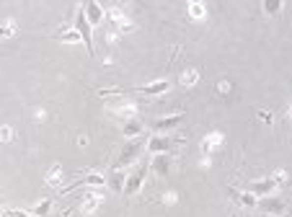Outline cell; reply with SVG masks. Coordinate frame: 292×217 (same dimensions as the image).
Segmentation results:
<instances>
[{
    "label": "cell",
    "instance_id": "1",
    "mask_svg": "<svg viewBox=\"0 0 292 217\" xmlns=\"http://www.w3.org/2000/svg\"><path fill=\"white\" fill-rule=\"evenodd\" d=\"M168 91V80H155L150 86H140V88H109L101 91V96H127V93H145V96H160Z\"/></svg>",
    "mask_w": 292,
    "mask_h": 217
},
{
    "label": "cell",
    "instance_id": "15",
    "mask_svg": "<svg viewBox=\"0 0 292 217\" xmlns=\"http://www.w3.org/2000/svg\"><path fill=\"white\" fill-rule=\"evenodd\" d=\"M230 196L233 199H238L243 207H254L256 204V196L254 194H248V191H238V189H230Z\"/></svg>",
    "mask_w": 292,
    "mask_h": 217
},
{
    "label": "cell",
    "instance_id": "5",
    "mask_svg": "<svg viewBox=\"0 0 292 217\" xmlns=\"http://www.w3.org/2000/svg\"><path fill=\"white\" fill-rule=\"evenodd\" d=\"M140 153H143V142H140V140H129V142L124 145V150L119 153V163H117V168H122V165H129Z\"/></svg>",
    "mask_w": 292,
    "mask_h": 217
},
{
    "label": "cell",
    "instance_id": "7",
    "mask_svg": "<svg viewBox=\"0 0 292 217\" xmlns=\"http://www.w3.org/2000/svg\"><path fill=\"white\" fill-rule=\"evenodd\" d=\"M174 168V160H171L168 153H158L153 163H150V171H153L155 176H168V171Z\"/></svg>",
    "mask_w": 292,
    "mask_h": 217
},
{
    "label": "cell",
    "instance_id": "13",
    "mask_svg": "<svg viewBox=\"0 0 292 217\" xmlns=\"http://www.w3.org/2000/svg\"><path fill=\"white\" fill-rule=\"evenodd\" d=\"M109 186H112V189L114 191H119V194H122V189H124V181H127V176H124V171L122 168H114L112 171V176H109Z\"/></svg>",
    "mask_w": 292,
    "mask_h": 217
},
{
    "label": "cell",
    "instance_id": "24",
    "mask_svg": "<svg viewBox=\"0 0 292 217\" xmlns=\"http://www.w3.org/2000/svg\"><path fill=\"white\" fill-rule=\"evenodd\" d=\"M13 31H16V24H5V26H0V36H13Z\"/></svg>",
    "mask_w": 292,
    "mask_h": 217
},
{
    "label": "cell",
    "instance_id": "6",
    "mask_svg": "<svg viewBox=\"0 0 292 217\" xmlns=\"http://www.w3.org/2000/svg\"><path fill=\"white\" fill-rule=\"evenodd\" d=\"M176 145H181L178 137H153V140L147 142V150L153 153V155H158V153H171Z\"/></svg>",
    "mask_w": 292,
    "mask_h": 217
},
{
    "label": "cell",
    "instance_id": "2",
    "mask_svg": "<svg viewBox=\"0 0 292 217\" xmlns=\"http://www.w3.org/2000/svg\"><path fill=\"white\" fill-rule=\"evenodd\" d=\"M75 34H78V36H80V41L86 44L88 55L93 57V55H96V47H93V34H90V24L86 21L83 5H80V8H78V13H75Z\"/></svg>",
    "mask_w": 292,
    "mask_h": 217
},
{
    "label": "cell",
    "instance_id": "21",
    "mask_svg": "<svg viewBox=\"0 0 292 217\" xmlns=\"http://www.w3.org/2000/svg\"><path fill=\"white\" fill-rule=\"evenodd\" d=\"M197 83V70H184L181 75V86H194Z\"/></svg>",
    "mask_w": 292,
    "mask_h": 217
},
{
    "label": "cell",
    "instance_id": "22",
    "mask_svg": "<svg viewBox=\"0 0 292 217\" xmlns=\"http://www.w3.org/2000/svg\"><path fill=\"white\" fill-rule=\"evenodd\" d=\"M279 8H282L279 0H266V3H264V10H266V13H277Z\"/></svg>",
    "mask_w": 292,
    "mask_h": 217
},
{
    "label": "cell",
    "instance_id": "14",
    "mask_svg": "<svg viewBox=\"0 0 292 217\" xmlns=\"http://www.w3.org/2000/svg\"><path fill=\"white\" fill-rule=\"evenodd\" d=\"M83 199H86V202L80 204V210H83L86 215H88V212H96L98 204H101V196H98V194H86Z\"/></svg>",
    "mask_w": 292,
    "mask_h": 217
},
{
    "label": "cell",
    "instance_id": "31",
    "mask_svg": "<svg viewBox=\"0 0 292 217\" xmlns=\"http://www.w3.org/2000/svg\"><path fill=\"white\" fill-rule=\"evenodd\" d=\"M0 217H8V215H5V212H3V215H0Z\"/></svg>",
    "mask_w": 292,
    "mask_h": 217
},
{
    "label": "cell",
    "instance_id": "17",
    "mask_svg": "<svg viewBox=\"0 0 292 217\" xmlns=\"http://www.w3.org/2000/svg\"><path fill=\"white\" fill-rule=\"evenodd\" d=\"M140 132H143V124H140L137 119H129V122L124 124V137L132 140V137H137Z\"/></svg>",
    "mask_w": 292,
    "mask_h": 217
},
{
    "label": "cell",
    "instance_id": "12",
    "mask_svg": "<svg viewBox=\"0 0 292 217\" xmlns=\"http://www.w3.org/2000/svg\"><path fill=\"white\" fill-rule=\"evenodd\" d=\"M184 122V114H174V117H166V119H158L155 122V129L158 132H166V129H174Z\"/></svg>",
    "mask_w": 292,
    "mask_h": 217
},
{
    "label": "cell",
    "instance_id": "25",
    "mask_svg": "<svg viewBox=\"0 0 292 217\" xmlns=\"http://www.w3.org/2000/svg\"><path fill=\"white\" fill-rule=\"evenodd\" d=\"M62 39H65V41H70V44H75V41H80V36L75 34V31H67V34H65Z\"/></svg>",
    "mask_w": 292,
    "mask_h": 217
},
{
    "label": "cell",
    "instance_id": "19",
    "mask_svg": "<svg viewBox=\"0 0 292 217\" xmlns=\"http://www.w3.org/2000/svg\"><path fill=\"white\" fill-rule=\"evenodd\" d=\"M49 212H52V199H44L42 204H36L31 210L34 217H49Z\"/></svg>",
    "mask_w": 292,
    "mask_h": 217
},
{
    "label": "cell",
    "instance_id": "28",
    "mask_svg": "<svg viewBox=\"0 0 292 217\" xmlns=\"http://www.w3.org/2000/svg\"><path fill=\"white\" fill-rule=\"evenodd\" d=\"M5 215H8V217H29L26 212H18V210H8Z\"/></svg>",
    "mask_w": 292,
    "mask_h": 217
},
{
    "label": "cell",
    "instance_id": "26",
    "mask_svg": "<svg viewBox=\"0 0 292 217\" xmlns=\"http://www.w3.org/2000/svg\"><path fill=\"white\" fill-rule=\"evenodd\" d=\"M259 117H261V122H264V124H271V114L269 111H259Z\"/></svg>",
    "mask_w": 292,
    "mask_h": 217
},
{
    "label": "cell",
    "instance_id": "29",
    "mask_svg": "<svg viewBox=\"0 0 292 217\" xmlns=\"http://www.w3.org/2000/svg\"><path fill=\"white\" fill-rule=\"evenodd\" d=\"M217 88H220V93H228V91H230V86H228V83H220Z\"/></svg>",
    "mask_w": 292,
    "mask_h": 217
},
{
    "label": "cell",
    "instance_id": "11",
    "mask_svg": "<svg viewBox=\"0 0 292 217\" xmlns=\"http://www.w3.org/2000/svg\"><path fill=\"white\" fill-rule=\"evenodd\" d=\"M112 111L119 114V117L135 119V114H137V103H132V101H119V103H112Z\"/></svg>",
    "mask_w": 292,
    "mask_h": 217
},
{
    "label": "cell",
    "instance_id": "20",
    "mask_svg": "<svg viewBox=\"0 0 292 217\" xmlns=\"http://www.w3.org/2000/svg\"><path fill=\"white\" fill-rule=\"evenodd\" d=\"M189 13H191V18H204V13H207V8H204V3H199V0H194V3H189Z\"/></svg>",
    "mask_w": 292,
    "mask_h": 217
},
{
    "label": "cell",
    "instance_id": "9",
    "mask_svg": "<svg viewBox=\"0 0 292 217\" xmlns=\"http://www.w3.org/2000/svg\"><path fill=\"white\" fill-rule=\"evenodd\" d=\"M274 179H264V181H254L248 186V194H254V196H269L271 191H274Z\"/></svg>",
    "mask_w": 292,
    "mask_h": 217
},
{
    "label": "cell",
    "instance_id": "3",
    "mask_svg": "<svg viewBox=\"0 0 292 217\" xmlns=\"http://www.w3.org/2000/svg\"><path fill=\"white\" fill-rule=\"evenodd\" d=\"M147 171H150V165L147 163H140L137 168L127 176V181H124V189H122V194H127V196H132V194H137L140 189H143V184H145V176H147Z\"/></svg>",
    "mask_w": 292,
    "mask_h": 217
},
{
    "label": "cell",
    "instance_id": "30",
    "mask_svg": "<svg viewBox=\"0 0 292 217\" xmlns=\"http://www.w3.org/2000/svg\"><path fill=\"white\" fill-rule=\"evenodd\" d=\"M261 217H274V215H261Z\"/></svg>",
    "mask_w": 292,
    "mask_h": 217
},
{
    "label": "cell",
    "instance_id": "18",
    "mask_svg": "<svg viewBox=\"0 0 292 217\" xmlns=\"http://www.w3.org/2000/svg\"><path fill=\"white\" fill-rule=\"evenodd\" d=\"M47 184L49 186H59V184H62V165H52V171L47 173Z\"/></svg>",
    "mask_w": 292,
    "mask_h": 217
},
{
    "label": "cell",
    "instance_id": "4",
    "mask_svg": "<svg viewBox=\"0 0 292 217\" xmlns=\"http://www.w3.org/2000/svg\"><path fill=\"white\" fill-rule=\"evenodd\" d=\"M104 184H106V176H101V173H86L83 179H78V181L67 184V186H59V191L70 194V191L80 189V186H104Z\"/></svg>",
    "mask_w": 292,
    "mask_h": 217
},
{
    "label": "cell",
    "instance_id": "23",
    "mask_svg": "<svg viewBox=\"0 0 292 217\" xmlns=\"http://www.w3.org/2000/svg\"><path fill=\"white\" fill-rule=\"evenodd\" d=\"M13 140V129L11 127H0V142H11Z\"/></svg>",
    "mask_w": 292,
    "mask_h": 217
},
{
    "label": "cell",
    "instance_id": "16",
    "mask_svg": "<svg viewBox=\"0 0 292 217\" xmlns=\"http://www.w3.org/2000/svg\"><path fill=\"white\" fill-rule=\"evenodd\" d=\"M217 145H223V132H212V134H207V140H204V145H202L204 155L212 150V148H217Z\"/></svg>",
    "mask_w": 292,
    "mask_h": 217
},
{
    "label": "cell",
    "instance_id": "27",
    "mask_svg": "<svg viewBox=\"0 0 292 217\" xmlns=\"http://www.w3.org/2000/svg\"><path fill=\"white\" fill-rule=\"evenodd\" d=\"M163 202H166V204H176V194H174V191L166 194V196H163Z\"/></svg>",
    "mask_w": 292,
    "mask_h": 217
},
{
    "label": "cell",
    "instance_id": "10",
    "mask_svg": "<svg viewBox=\"0 0 292 217\" xmlns=\"http://www.w3.org/2000/svg\"><path fill=\"white\" fill-rule=\"evenodd\" d=\"M261 210H264V215H279V212H285V202L277 199V196H264L261 199Z\"/></svg>",
    "mask_w": 292,
    "mask_h": 217
},
{
    "label": "cell",
    "instance_id": "8",
    "mask_svg": "<svg viewBox=\"0 0 292 217\" xmlns=\"http://www.w3.org/2000/svg\"><path fill=\"white\" fill-rule=\"evenodd\" d=\"M83 13H86V21L90 24V29H93L96 24H101L104 21V8L96 3V0H88V3L83 5Z\"/></svg>",
    "mask_w": 292,
    "mask_h": 217
}]
</instances>
